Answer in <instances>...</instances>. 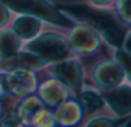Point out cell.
I'll use <instances>...</instances> for the list:
<instances>
[{
    "label": "cell",
    "instance_id": "cell-1",
    "mask_svg": "<svg viewBox=\"0 0 131 127\" xmlns=\"http://www.w3.org/2000/svg\"><path fill=\"white\" fill-rule=\"evenodd\" d=\"M64 9L69 11L71 15L76 16L81 20H86L92 24H94L104 33V36L106 37V39L109 43L116 46H120L122 44L124 31L112 15L107 13H101V11H95L84 6L66 7Z\"/></svg>",
    "mask_w": 131,
    "mask_h": 127
},
{
    "label": "cell",
    "instance_id": "cell-2",
    "mask_svg": "<svg viewBox=\"0 0 131 127\" xmlns=\"http://www.w3.org/2000/svg\"><path fill=\"white\" fill-rule=\"evenodd\" d=\"M4 2L7 7L15 11L25 14H34V15L40 16L45 20L52 21L57 24L68 25L69 22L63 17L59 15L54 9L48 4H46L44 0H0Z\"/></svg>",
    "mask_w": 131,
    "mask_h": 127
},
{
    "label": "cell",
    "instance_id": "cell-3",
    "mask_svg": "<svg viewBox=\"0 0 131 127\" xmlns=\"http://www.w3.org/2000/svg\"><path fill=\"white\" fill-rule=\"evenodd\" d=\"M27 48L45 60H59L68 54V49L63 41L54 36L41 37L30 43Z\"/></svg>",
    "mask_w": 131,
    "mask_h": 127
},
{
    "label": "cell",
    "instance_id": "cell-4",
    "mask_svg": "<svg viewBox=\"0 0 131 127\" xmlns=\"http://www.w3.org/2000/svg\"><path fill=\"white\" fill-rule=\"evenodd\" d=\"M6 85L9 92L15 95H22L30 89V75L23 68H17L8 73L6 78Z\"/></svg>",
    "mask_w": 131,
    "mask_h": 127
},
{
    "label": "cell",
    "instance_id": "cell-5",
    "mask_svg": "<svg viewBox=\"0 0 131 127\" xmlns=\"http://www.w3.org/2000/svg\"><path fill=\"white\" fill-rule=\"evenodd\" d=\"M106 98L112 104V107L117 112L131 111V89L128 87L117 89L112 93H107Z\"/></svg>",
    "mask_w": 131,
    "mask_h": 127
},
{
    "label": "cell",
    "instance_id": "cell-6",
    "mask_svg": "<svg viewBox=\"0 0 131 127\" xmlns=\"http://www.w3.org/2000/svg\"><path fill=\"white\" fill-rule=\"evenodd\" d=\"M20 48V40L13 31H1L0 32V56L7 60L15 55Z\"/></svg>",
    "mask_w": 131,
    "mask_h": 127
},
{
    "label": "cell",
    "instance_id": "cell-7",
    "mask_svg": "<svg viewBox=\"0 0 131 127\" xmlns=\"http://www.w3.org/2000/svg\"><path fill=\"white\" fill-rule=\"evenodd\" d=\"M14 30L22 38H30L38 30V22L30 17H20L14 23Z\"/></svg>",
    "mask_w": 131,
    "mask_h": 127
},
{
    "label": "cell",
    "instance_id": "cell-8",
    "mask_svg": "<svg viewBox=\"0 0 131 127\" xmlns=\"http://www.w3.org/2000/svg\"><path fill=\"white\" fill-rule=\"evenodd\" d=\"M7 65L9 66H15V68H35L38 66L39 61L36 56L29 54V53H22V54H17V55H13L12 57H9Z\"/></svg>",
    "mask_w": 131,
    "mask_h": 127
},
{
    "label": "cell",
    "instance_id": "cell-9",
    "mask_svg": "<svg viewBox=\"0 0 131 127\" xmlns=\"http://www.w3.org/2000/svg\"><path fill=\"white\" fill-rule=\"evenodd\" d=\"M57 73L62 77L68 84H70L72 86V88H76V84L78 81V78H77V70L76 68H72V64L71 63H68V69H69V72L67 70V66L66 64H62V65L57 66Z\"/></svg>",
    "mask_w": 131,
    "mask_h": 127
},
{
    "label": "cell",
    "instance_id": "cell-10",
    "mask_svg": "<svg viewBox=\"0 0 131 127\" xmlns=\"http://www.w3.org/2000/svg\"><path fill=\"white\" fill-rule=\"evenodd\" d=\"M82 102H83L85 110L89 112L94 111V110L101 108L102 105L101 98L94 93H85L82 96Z\"/></svg>",
    "mask_w": 131,
    "mask_h": 127
},
{
    "label": "cell",
    "instance_id": "cell-11",
    "mask_svg": "<svg viewBox=\"0 0 131 127\" xmlns=\"http://www.w3.org/2000/svg\"><path fill=\"white\" fill-rule=\"evenodd\" d=\"M117 59L120 60V62L123 64V66L125 68V70L128 71V73L131 76V57L125 53L120 52L117 54Z\"/></svg>",
    "mask_w": 131,
    "mask_h": 127
},
{
    "label": "cell",
    "instance_id": "cell-12",
    "mask_svg": "<svg viewBox=\"0 0 131 127\" xmlns=\"http://www.w3.org/2000/svg\"><path fill=\"white\" fill-rule=\"evenodd\" d=\"M1 125H4V126H17V125H20V119H18L17 117H15L14 115H7L6 117L2 118Z\"/></svg>",
    "mask_w": 131,
    "mask_h": 127
},
{
    "label": "cell",
    "instance_id": "cell-13",
    "mask_svg": "<svg viewBox=\"0 0 131 127\" xmlns=\"http://www.w3.org/2000/svg\"><path fill=\"white\" fill-rule=\"evenodd\" d=\"M7 20H8V13L4 7V5L0 4V26H2L7 22Z\"/></svg>",
    "mask_w": 131,
    "mask_h": 127
},
{
    "label": "cell",
    "instance_id": "cell-14",
    "mask_svg": "<svg viewBox=\"0 0 131 127\" xmlns=\"http://www.w3.org/2000/svg\"><path fill=\"white\" fill-rule=\"evenodd\" d=\"M4 95V87H2V84L0 82V97H2Z\"/></svg>",
    "mask_w": 131,
    "mask_h": 127
},
{
    "label": "cell",
    "instance_id": "cell-15",
    "mask_svg": "<svg viewBox=\"0 0 131 127\" xmlns=\"http://www.w3.org/2000/svg\"><path fill=\"white\" fill-rule=\"evenodd\" d=\"M128 48L131 50V37H130V39H129V43H128Z\"/></svg>",
    "mask_w": 131,
    "mask_h": 127
},
{
    "label": "cell",
    "instance_id": "cell-16",
    "mask_svg": "<svg viewBox=\"0 0 131 127\" xmlns=\"http://www.w3.org/2000/svg\"><path fill=\"white\" fill-rule=\"evenodd\" d=\"M0 111H1V109H0Z\"/></svg>",
    "mask_w": 131,
    "mask_h": 127
}]
</instances>
